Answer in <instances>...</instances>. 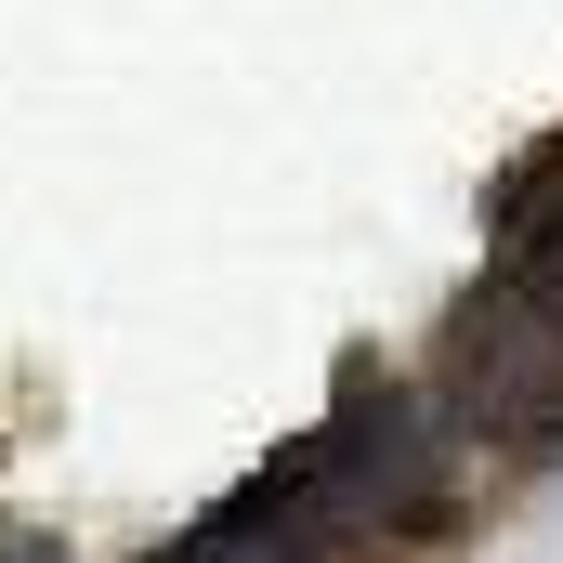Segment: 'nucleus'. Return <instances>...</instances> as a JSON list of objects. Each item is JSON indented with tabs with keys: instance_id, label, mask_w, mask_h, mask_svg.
I'll return each instance as SVG.
<instances>
[{
	"instance_id": "1",
	"label": "nucleus",
	"mask_w": 563,
	"mask_h": 563,
	"mask_svg": "<svg viewBox=\"0 0 563 563\" xmlns=\"http://www.w3.org/2000/svg\"><path fill=\"white\" fill-rule=\"evenodd\" d=\"M314 498H328V525L341 511H407V525H432L445 511V420H432V394L354 380L341 420L314 432Z\"/></svg>"
},
{
	"instance_id": "2",
	"label": "nucleus",
	"mask_w": 563,
	"mask_h": 563,
	"mask_svg": "<svg viewBox=\"0 0 563 563\" xmlns=\"http://www.w3.org/2000/svg\"><path fill=\"white\" fill-rule=\"evenodd\" d=\"M563 407V314L525 288H485L459 328H445V432H525Z\"/></svg>"
},
{
	"instance_id": "3",
	"label": "nucleus",
	"mask_w": 563,
	"mask_h": 563,
	"mask_svg": "<svg viewBox=\"0 0 563 563\" xmlns=\"http://www.w3.org/2000/svg\"><path fill=\"white\" fill-rule=\"evenodd\" d=\"M157 563H328V498H314V445H288L263 485H236L223 511H197Z\"/></svg>"
},
{
	"instance_id": "4",
	"label": "nucleus",
	"mask_w": 563,
	"mask_h": 563,
	"mask_svg": "<svg viewBox=\"0 0 563 563\" xmlns=\"http://www.w3.org/2000/svg\"><path fill=\"white\" fill-rule=\"evenodd\" d=\"M525 301H551V314H563V197L525 223Z\"/></svg>"
},
{
	"instance_id": "5",
	"label": "nucleus",
	"mask_w": 563,
	"mask_h": 563,
	"mask_svg": "<svg viewBox=\"0 0 563 563\" xmlns=\"http://www.w3.org/2000/svg\"><path fill=\"white\" fill-rule=\"evenodd\" d=\"M0 563H66V551H40V538H0Z\"/></svg>"
}]
</instances>
